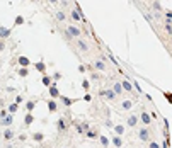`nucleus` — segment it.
<instances>
[{"instance_id": "nucleus-18", "label": "nucleus", "mask_w": 172, "mask_h": 148, "mask_svg": "<svg viewBox=\"0 0 172 148\" xmlns=\"http://www.w3.org/2000/svg\"><path fill=\"white\" fill-rule=\"evenodd\" d=\"M34 67H36V70L41 72V73H44V72H46V63H44V61H38V63H34Z\"/></svg>"}, {"instance_id": "nucleus-1", "label": "nucleus", "mask_w": 172, "mask_h": 148, "mask_svg": "<svg viewBox=\"0 0 172 148\" xmlns=\"http://www.w3.org/2000/svg\"><path fill=\"white\" fill-rule=\"evenodd\" d=\"M101 97H104L106 100H116V94L113 92V89H106V90H101L99 92Z\"/></svg>"}, {"instance_id": "nucleus-30", "label": "nucleus", "mask_w": 172, "mask_h": 148, "mask_svg": "<svg viewBox=\"0 0 172 148\" xmlns=\"http://www.w3.org/2000/svg\"><path fill=\"white\" fill-rule=\"evenodd\" d=\"M17 73H19V77H27V75H29V70H27V67H20Z\"/></svg>"}, {"instance_id": "nucleus-23", "label": "nucleus", "mask_w": 172, "mask_h": 148, "mask_svg": "<svg viewBox=\"0 0 172 148\" xmlns=\"http://www.w3.org/2000/svg\"><path fill=\"white\" fill-rule=\"evenodd\" d=\"M34 107H36V102H34V100H27V102H26V111L27 112H33Z\"/></svg>"}, {"instance_id": "nucleus-22", "label": "nucleus", "mask_w": 172, "mask_h": 148, "mask_svg": "<svg viewBox=\"0 0 172 148\" xmlns=\"http://www.w3.org/2000/svg\"><path fill=\"white\" fill-rule=\"evenodd\" d=\"M111 141H113V145H114L116 148H119L121 145H123V140H121V136H118V134L113 136V140H111Z\"/></svg>"}, {"instance_id": "nucleus-39", "label": "nucleus", "mask_w": 172, "mask_h": 148, "mask_svg": "<svg viewBox=\"0 0 172 148\" xmlns=\"http://www.w3.org/2000/svg\"><path fill=\"white\" fill-rule=\"evenodd\" d=\"M16 24H17V26H19V24H24V19H22V17L19 16V17L16 19Z\"/></svg>"}, {"instance_id": "nucleus-27", "label": "nucleus", "mask_w": 172, "mask_h": 148, "mask_svg": "<svg viewBox=\"0 0 172 148\" xmlns=\"http://www.w3.org/2000/svg\"><path fill=\"white\" fill-rule=\"evenodd\" d=\"M85 136H87V138H90V140H94V138H97L99 134H97L96 130H87V131H85Z\"/></svg>"}, {"instance_id": "nucleus-44", "label": "nucleus", "mask_w": 172, "mask_h": 148, "mask_svg": "<svg viewBox=\"0 0 172 148\" xmlns=\"http://www.w3.org/2000/svg\"><path fill=\"white\" fill-rule=\"evenodd\" d=\"M53 78H55V80H60V78H61V73H58L56 72V73L53 75Z\"/></svg>"}, {"instance_id": "nucleus-17", "label": "nucleus", "mask_w": 172, "mask_h": 148, "mask_svg": "<svg viewBox=\"0 0 172 148\" xmlns=\"http://www.w3.org/2000/svg\"><path fill=\"white\" fill-rule=\"evenodd\" d=\"M33 123H34V116H33L31 112H27V114H26V117H24V124H26V126H29V124H33Z\"/></svg>"}, {"instance_id": "nucleus-4", "label": "nucleus", "mask_w": 172, "mask_h": 148, "mask_svg": "<svg viewBox=\"0 0 172 148\" xmlns=\"http://www.w3.org/2000/svg\"><path fill=\"white\" fill-rule=\"evenodd\" d=\"M67 33L73 37V39H78V36H80V29H78L77 26H67Z\"/></svg>"}, {"instance_id": "nucleus-9", "label": "nucleus", "mask_w": 172, "mask_h": 148, "mask_svg": "<svg viewBox=\"0 0 172 148\" xmlns=\"http://www.w3.org/2000/svg\"><path fill=\"white\" fill-rule=\"evenodd\" d=\"M92 68H96V70H99V72H104V70H106V63H104L102 60H96L94 65H92Z\"/></svg>"}, {"instance_id": "nucleus-36", "label": "nucleus", "mask_w": 172, "mask_h": 148, "mask_svg": "<svg viewBox=\"0 0 172 148\" xmlns=\"http://www.w3.org/2000/svg\"><path fill=\"white\" fill-rule=\"evenodd\" d=\"M148 148H160V145H158L157 141H150V145H148Z\"/></svg>"}, {"instance_id": "nucleus-38", "label": "nucleus", "mask_w": 172, "mask_h": 148, "mask_svg": "<svg viewBox=\"0 0 172 148\" xmlns=\"http://www.w3.org/2000/svg\"><path fill=\"white\" fill-rule=\"evenodd\" d=\"M3 50H5V41L0 39V51H3Z\"/></svg>"}, {"instance_id": "nucleus-45", "label": "nucleus", "mask_w": 172, "mask_h": 148, "mask_svg": "<svg viewBox=\"0 0 172 148\" xmlns=\"http://www.w3.org/2000/svg\"><path fill=\"white\" fill-rule=\"evenodd\" d=\"M162 148H169V140L165 138V141H164V145H162Z\"/></svg>"}, {"instance_id": "nucleus-8", "label": "nucleus", "mask_w": 172, "mask_h": 148, "mask_svg": "<svg viewBox=\"0 0 172 148\" xmlns=\"http://www.w3.org/2000/svg\"><path fill=\"white\" fill-rule=\"evenodd\" d=\"M70 17L73 19L75 22H78V20H82V12H80V9L77 7V9H73L72 12H70Z\"/></svg>"}, {"instance_id": "nucleus-32", "label": "nucleus", "mask_w": 172, "mask_h": 148, "mask_svg": "<svg viewBox=\"0 0 172 148\" xmlns=\"http://www.w3.org/2000/svg\"><path fill=\"white\" fill-rule=\"evenodd\" d=\"M73 126H75V130H77V133H80V134H82V133H84V130H82V124H78V123H73Z\"/></svg>"}, {"instance_id": "nucleus-47", "label": "nucleus", "mask_w": 172, "mask_h": 148, "mask_svg": "<svg viewBox=\"0 0 172 148\" xmlns=\"http://www.w3.org/2000/svg\"><path fill=\"white\" fill-rule=\"evenodd\" d=\"M50 2H51V3H56V2H60V0H50Z\"/></svg>"}, {"instance_id": "nucleus-40", "label": "nucleus", "mask_w": 172, "mask_h": 148, "mask_svg": "<svg viewBox=\"0 0 172 148\" xmlns=\"http://www.w3.org/2000/svg\"><path fill=\"white\" fill-rule=\"evenodd\" d=\"M165 31H167V34H171V31H172L171 24H167V22H165Z\"/></svg>"}, {"instance_id": "nucleus-10", "label": "nucleus", "mask_w": 172, "mask_h": 148, "mask_svg": "<svg viewBox=\"0 0 172 148\" xmlns=\"http://www.w3.org/2000/svg\"><path fill=\"white\" fill-rule=\"evenodd\" d=\"M12 34V31L9 27H0V39H9Z\"/></svg>"}, {"instance_id": "nucleus-42", "label": "nucleus", "mask_w": 172, "mask_h": 148, "mask_svg": "<svg viewBox=\"0 0 172 148\" xmlns=\"http://www.w3.org/2000/svg\"><path fill=\"white\" fill-rule=\"evenodd\" d=\"M20 102H22V95H17L16 97V104H20Z\"/></svg>"}, {"instance_id": "nucleus-21", "label": "nucleus", "mask_w": 172, "mask_h": 148, "mask_svg": "<svg viewBox=\"0 0 172 148\" xmlns=\"http://www.w3.org/2000/svg\"><path fill=\"white\" fill-rule=\"evenodd\" d=\"M121 107H123V111H130V109L133 107V100H123Z\"/></svg>"}, {"instance_id": "nucleus-13", "label": "nucleus", "mask_w": 172, "mask_h": 148, "mask_svg": "<svg viewBox=\"0 0 172 148\" xmlns=\"http://www.w3.org/2000/svg\"><path fill=\"white\" fill-rule=\"evenodd\" d=\"M126 124H128L130 128H135V126L138 124V117H136V116H130V117L126 119Z\"/></svg>"}, {"instance_id": "nucleus-19", "label": "nucleus", "mask_w": 172, "mask_h": 148, "mask_svg": "<svg viewBox=\"0 0 172 148\" xmlns=\"http://www.w3.org/2000/svg\"><path fill=\"white\" fill-rule=\"evenodd\" d=\"M2 136H3V140H7V141H9V140H12V138H14V131L7 128V130L3 131V134H2Z\"/></svg>"}, {"instance_id": "nucleus-24", "label": "nucleus", "mask_w": 172, "mask_h": 148, "mask_svg": "<svg viewBox=\"0 0 172 148\" xmlns=\"http://www.w3.org/2000/svg\"><path fill=\"white\" fill-rule=\"evenodd\" d=\"M55 17H56V20H60V22H63V20H67V14H65L63 10H58L56 14H55Z\"/></svg>"}, {"instance_id": "nucleus-35", "label": "nucleus", "mask_w": 172, "mask_h": 148, "mask_svg": "<svg viewBox=\"0 0 172 148\" xmlns=\"http://www.w3.org/2000/svg\"><path fill=\"white\" fill-rule=\"evenodd\" d=\"M82 130H84V133H85L87 130H90V124H89V123H82Z\"/></svg>"}, {"instance_id": "nucleus-37", "label": "nucleus", "mask_w": 172, "mask_h": 148, "mask_svg": "<svg viewBox=\"0 0 172 148\" xmlns=\"http://www.w3.org/2000/svg\"><path fill=\"white\" fill-rule=\"evenodd\" d=\"M133 87L136 89V92H138V94H143V92H141V89H140V85H138V82H133Z\"/></svg>"}, {"instance_id": "nucleus-20", "label": "nucleus", "mask_w": 172, "mask_h": 148, "mask_svg": "<svg viewBox=\"0 0 172 148\" xmlns=\"http://www.w3.org/2000/svg\"><path fill=\"white\" fill-rule=\"evenodd\" d=\"M77 46H78L82 51H87V50H89V46H87V43H85L84 39H77Z\"/></svg>"}, {"instance_id": "nucleus-3", "label": "nucleus", "mask_w": 172, "mask_h": 148, "mask_svg": "<svg viewBox=\"0 0 172 148\" xmlns=\"http://www.w3.org/2000/svg\"><path fill=\"white\" fill-rule=\"evenodd\" d=\"M138 138H140L141 141H148V140H150V131L147 130L145 126L140 128V130H138Z\"/></svg>"}, {"instance_id": "nucleus-15", "label": "nucleus", "mask_w": 172, "mask_h": 148, "mask_svg": "<svg viewBox=\"0 0 172 148\" xmlns=\"http://www.w3.org/2000/svg\"><path fill=\"white\" fill-rule=\"evenodd\" d=\"M17 61H19V65H20V67H29V65H31L29 58H27V56H22V55L19 56V60H17Z\"/></svg>"}, {"instance_id": "nucleus-12", "label": "nucleus", "mask_w": 172, "mask_h": 148, "mask_svg": "<svg viewBox=\"0 0 172 148\" xmlns=\"http://www.w3.org/2000/svg\"><path fill=\"white\" fill-rule=\"evenodd\" d=\"M60 97H61V102H63L65 107H70V106L75 102V99H70V97H67V95H60Z\"/></svg>"}, {"instance_id": "nucleus-31", "label": "nucleus", "mask_w": 172, "mask_h": 148, "mask_svg": "<svg viewBox=\"0 0 172 148\" xmlns=\"http://www.w3.org/2000/svg\"><path fill=\"white\" fill-rule=\"evenodd\" d=\"M7 109H9V112H10V114H14V112H17V109H19V104H16V102H14V104H10Z\"/></svg>"}, {"instance_id": "nucleus-7", "label": "nucleus", "mask_w": 172, "mask_h": 148, "mask_svg": "<svg viewBox=\"0 0 172 148\" xmlns=\"http://www.w3.org/2000/svg\"><path fill=\"white\" fill-rule=\"evenodd\" d=\"M48 89H50V97H51V99H56V97H60V90L56 89V84H51Z\"/></svg>"}, {"instance_id": "nucleus-5", "label": "nucleus", "mask_w": 172, "mask_h": 148, "mask_svg": "<svg viewBox=\"0 0 172 148\" xmlns=\"http://www.w3.org/2000/svg\"><path fill=\"white\" fill-rule=\"evenodd\" d=\"M12 123H14V117H12V114H7L5 117H2V119H0V124H2V126H5V128H9Z\"/></svg>"}, {"instance_id": "nucleus-2", "label": "nucleus", "mask_w": 172, "mask_h": 148, "mask_svg": "<svg viewBox=\"0 0 172 148\" xmlns=\"http://www.w3.org/2000/svg\"><path fill=\"white\" fill-rule=\"evenodd\" d=\"M121 87H123V92H128V94H131V95H133L135 99L138 97V95H136V94L133 92V85H131V84H130L128 80H123V82H121Z\"/></svg>"}, {"instance_id": "nucleus-25", "label": "nucleus", "mask_w": 172, "mask_h": 148, "mask_svg": "<svg viewBox=\"0 0 172 148\" xmlns=\"http://www.w3.org/2000/svg\"><path fill=\"white\" fill-rule=\"evenodd\" d=\"M48 109H50V112H56L58 111V106L55 100H48Z\"/></svg>"}, {"instance_id": "nucleus-14", "label": "nucleus", "mask_w": 172, "mask_h": 148, "mask_svg": "<svg viewBox=\"0 0 172 148\" xmlns=\"http://www.w3.org/2000/svg\"><path fill=\"white\" fill-rule=\"evenodd\" d=\"M113 92L116 95H121L123 94V87H121V82H114V85H113Z\"/></svg>"}, {"instance_id": "nucleus-41", "label": "nucleus", "mask_w": 172, "mask_h": 148, "mask_svg": "<svg viewBox=\"0 0 172 148\" xmlns=\"http://www.w3.org/2000/svg\"><path fill=\"white\" fill-rule=\"evenodd\" d=\"M5 116H7V109H2V111H0V119L5 117Z\"/></svg>"}, {"instance_id": "nucleus-34", "label": "nucleus", "mask_w": 172, "mask_h": 148, "mask_svg": "<svg viewBox=\"0 0 172 148\" xmlns=\"http://www.w3.org/2000/svg\"><path fill=\"white\" fill-rule=\"evenodd\" d=\"M82 87H84L85 90H89V87H90V84H89V80H84V82H82Z\"/></svg>"}, {"instance_id": "nucleus-29", "label": "nucleus", "mask_w": 172, "mask_h": 148, "mask_svg": "<svg viewBox=\"0 0 172 148\" xmlns=\"http://www.w3.org/2000/svg\"><path fill=\"white\" fill-rule=\"evenodd\" d=\"M114 131H116V134H118V136H121V134L124 133V126H123V124H116Z\"/></svg>"}, {"instance_id": "nucleus-11", "label": "nucleus", "mask_w": 172, "mask_h": 148, "mask_svg": "<svg viewBox=\"0 0 172 148\" xmlns=\"http://www.w3.org/2000/svg\"><path fill=\"white\" fill-rule=\"evenodd\" d=\"M56 128H58V131H67L68 124H67V121H65L63 117H60V119L56 121Z\"/></svg>"}, {"instance_id": "nucleus-26", "label": "nucleus", "mask_w": 172, "mask_h": 148, "mask_svg": "<svg viewBox=\"0 0 172 148\" xmlns=\"http://www.w3.org/2000/svg\"><path fill=\"white\" fill-rule=\"evenodd\" d=\"M33 140H34V141H38V143H41V141H44V134H43V133H34V134H33Z\"/></svg>"}, {"instance_id": "nucleus-6", "label": "nucleus", "mask_w": 172, "mask_h": 148, "mask_svg": "<svg viewBox=\"0 0 172 148\" xmlns=\"http://www.w3.org/2000/svg\"><path fill=\"white\" fill-rule=\"evenodd\" d=\"M140 121L143 123V126H147V124H150V123H152V116H150L147 111H143V112H141V116H140Z\"/></svg>"}, {"instance_id": "nucleus-28", "label": "nucleus", "mask_w": 172, "mask_h": 148, "mask_svg": "<svg viewBox=\"0 0 172 148\" xmlns=\"http://www.w3.org/2000/svg\"><path fill=\"white\" fill-rule=\"evenodd\" d=\"M41 82H43V85H44V87H50V85L53 84V80H51V77H48V75H44Z\"/></svg>"}, {"instance_id": "nucleus-43", "label": "nucleus", "mask_w": 172, "mask_h": 148, "mask_svg": "<svg viewBox=\"0 0 172 148\" xmlns=\"http://www.w3.org/2000/svg\"><path fill=\"white\" fill-rule=\"evenodd\" d=\"M85 70H87V68H85V67H84V65H80V67H78V72H80V73H84V72H85Z\"/></svg>"}, {"instance_id": "nucleus-16", "label": "nucleus", "mask_w": 172, "mask_h": 148, "mask_svg": "<svg viewBox=\"0 0 172 148\" xmlns=\"http://www.w3.org/2000/svg\"><path fill=\"white\" fill-rule=\"evenodd\" d=\"M97 138H99V141H101V145H102V147H104V148H107V147H109V138H107V136H104V134H99Z\"/></svg>"}, {"instance_id": "nucleus-46", "label": "nucleus", "mask_w": 172, "mask_h": 148, "mask_svg": "<svg viewBox=\"0 0 172 148\" xmlns=\"http://www.w3.org/2000/svg\"><path fill=\"white\" fill-rule=\"evenodd\" d=\"M60 2H61V5H63V7H67V5H68V2H67V0H60Z\"/></svg>"}, {"instance_id": "nucleus-33", "label": "nucleus", "mask_w": 172, "mask_h": 148, "mask_svg": "<svg viewBox=\"0 0 172 148\" xmlns=\"http://www.w3.org/2000/svg\"><path fill=\"white\" fill-rule=\"evenodd\" d=\"M153 9H155V12H160V10H162V7H160L158 2H153Z\"/></svg>"}]
</instances>
